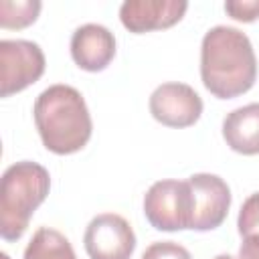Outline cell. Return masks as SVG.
I'll use <instances>...</instances> for the list:
<instances>
[{"label":"cell","instance_id":"6da1fadb","mask_svg":"<svg viewBox=\"0 0 259 259\" xmlns=\"http://www.w3.org/2000/svg\"><path fill=\"white\" fill-rule=\"evenodd\" d=\"M200 79L219 99L247 93L257 79V59L249 36L225 24L206 30L200 45Z\"/></svg>","mask_w":259,"mask_h":259},{"label":"cell","instance_id":"7a4b0ae2","mask_svg":"<svg viewBox=\"0 0 259 259\" xmlns=\"http://www.w3.org/2000/svg\"><path fill=\"white\" fill-rule=\"evenodd\" d=\"M34 125L47 150L75 154L91 138V115L83 95L71 85H51L34 101Z\"/></svg>","mask_w":259,"mask_h":259},{"label":"cell","instance_id":"3957f363","mask_svg":"<svg viewBox=\"0 0 259 259\" xmlns=\"http://www.w3.org/2000/svg\"><path fill=\"white\" fill-rule=\"evenodd\" d=\"M49 190V170L36 162L22 160L4 170L0 182V235L4 241H18L24 235Z\"/></svg>","mask_w":259,"mask_h":259},{"label":"cell","instance_id":"277c9868","mask_svg":"<svg viewBox=\"0 0 259 259\" xmlns=\"http://www.w3.org/2000/svg\"><path fill=\"white\" fill-rule=\"evenodd\" d=\"M144 214L156 231L190 229L192 198L186 180H158L144 196Z\"/></svg>","mask_w":259,"mask_h":259},{"label":"cell","instance_id":"5b68a950","mask_svg":"<svg viewBox=\"0 0 259 259\" xmlns=\"http://www.w3.org/2000/svg\"><path fill=\"white\" fill-rule=\"evenodd\" d=\"M0 65H2V97H10L40 79L45 73V53L42 49L24 38H4L0 40Z\"/></svg>","mask_w":259,"mask_h":259},{"label":"cell","instance_id":"8992f818","mask_svg":"<svg viewBox=\"0 0 259 259\" xmlns=\"http://www.w3.org/2000/svg\"><path fill=\"white\" fill-rule=\"evenodd\" d=\"M83 245L89 259H130L136 251V233L121 214L101 212L89 221Z\"/></svg>","mask_w":259,"mask_h":259},{"label":"cell","instance_id":"52a82bcc","mask_svg":"<svg viewBox=\"0 0 259 259\" xmlns=\"http://www.w3.org/2000/svg\"><path fill=\"white\" fill-rule=\"evenodd\" d=\"M186 182L190 186V198H192L190 229L212 231L221 227L231 206L229 184L221 176L208 172L192 174Z\"/></svg>","mask_w":259,"mask_h":259},{"label":"cell","instance_id":"ba28073f","mask_svg":"<svg viewBox=\"0 0 259 259\" xmlns=\"http://www.w3.org/2000/svg\"><path fill=\"white\" fill-rule=\"evenodd\" d=\"M150 113L168 127H188L202 113L200 95L186 83H162L150 95Z\"/></svg>","mask_w":259,"mask_h":259},{"label":"cell","instance_id":"9c48e42d","mask_svg":"<svg viewBox=\"0 0 259 259\" xmlns=\"http://www.w3.org/2000/svg\"><path fill=\"white\" fill-rule=\"evenodd\" d=\"M188 8L184 0H125L119 20L130 32H150L176 24Z\"/></svg>","mask_w":259,"mask_h":259},{"label":"cell","instance_id":"30bf717a","mask_svg":"<svg viewBox=\"0 0 259 259\" xmlns=\"http://www.w3.org/2000/svg\"><path fill=\"white\" fill-rule=\"evenodd\" d=\"M71 57L85 71H103L115 57L113 32L107 26L95 22L77 26L71 34Z\"/></svg>","mask_w":259,"mask_h":259},{"label":"cell","instance_id":"8fae6325","mask_svg":"<svg viewBox=\"0 0 259 259\" xmlns=\"http://www.w3.org/2000/svg\"><path fill=\"white\" fill-rule=\"evenodd\" d=\"M223 138L239 154H259V103H249L227 113L223 119Z\"/></svg>","mask_w":259,"mask_h":259},{"label":"cell","instance_id":"7c38bea8","mask_svg":"<svg viewBox=\"0 0 259 259\" xmlns=\"http://www.w3.org/2000/svg\"><path fill=\"white\" fill-rule=\"evenodd\" d=\"M24 259H77L69 239L49 227H40L24 249Z\"/></svg>","mask_w":259,"mask_h":259},{"label":"cell","instance_id":"4fadbf2b","mask_svg":"<svg viewBox=\"0 0 259 259\" xmlns=\"http://www.w3.org/2000/svg\"><path fill=\"white\" fill-rule=\"evenodd\" d=\"M40 12L38 0H20V2H0V26L4 28H22L36 20Z\"/></svg>","mask_w":259,"mask_h":259},{"label":"cell","instance_id":"5bb4252c","mask_svg":"<svg viewBox=\"0 0 259 259\" xmlns=\"http://www.w3.org/2000/svg\"><path fill=\"white\" fill-rule=\"evenodd\" d=\"M237 229L243 239L259 235V192H253L243 202L237 219Z\"/></svg>","mask_w":259,"mask_h":259},{"label":"cell","instance_id":"9a60e30c","mask_svg":"<svg viewBox=\"0 0 259 259\" xmlns=\"http://www.w3.org/2000/svg\"><path fill=\"white\" fill-rule=\"evenodd\" d=\"M140 259H192L188 249L174 241H156L142 253Z\"/></svg>","mask_w":259,"mask_h":259},{"label":"cell","instance_id":"2e32d148","mask_svg":"<svg viewBox=\"0 0 259 259\" xmlns=\"http://www.w3.org/2000/svg\"><path fill=\"white\" fill-rule=\"evenodd\" d=\"M227 14L241 22H253L259 18V0H229L225 2Z\"/></svg>","mask_w":259,"mask_h":259},{"label":"cell","instance_id":"e0dca14e","mask_svg":"<svg viewBox=\"0 0 259 259\" xmlns=\"http://www.w3.org/2000/svg\"><path fill=\"white\" fill-rule=\"evenodd\" d=\"M239 259H259V235L243 239L239 249Z\"/></svg>","mask_w":259,"mask_h":259},{"label":"cell","instance_id":"ac0fdd59","mask_svg":"<svg viewBox=\"0 0 259 259\" xmlns=\"http://www.w3.org/2000/svg\"><path fill=\"white\" fill-rule=\"evenodd\" d=\"M212 259H239V257H233V255H227V253H221V255H217V257H212Z\"/></svg>","mask_w":259,"mask_h":259}]
</instances>
